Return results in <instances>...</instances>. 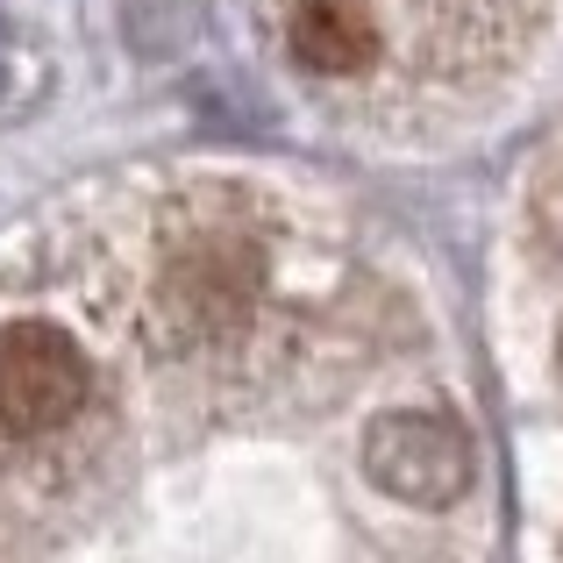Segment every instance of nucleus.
<instances>
[{"label": "nucleus", "instance_id": "obj_1", "mask_svg": "<svg viewBox=\"0 0 563 563\" xmlns=\"http://www.w3.org/2000/svg\"><path fill=\"white\" fill-rule=\"evenodd\" d=\"M264 286V257L243 229L229 221H207V229L179 235L157 264V286L143 300V329H151L157 350L186 357V350H207L250 314Z\"/></svg>", "mask_w": 563, "mask_h": 563}, {"label": "nucleus", "instance_id": "obj_4", "mask_svg": "<svg viewBox=\"0 0 563 563\" xmlns=\"http://www.w3.org/2000/svg\"><path fill=\"white\" fill-rule=\"evenodd\" d=\"M286 43L307 71L321 79H350V71H372L378 57V22L357 0H292L286 8Z\"/></svg>", "mask_w": 563, "mask_h": 563}, {"label": "nucleus", "instance_id": "obj_2", "mask_svg": "<svg viewBox=\"0 0 563 563\" xmlns=\"http://www.w3.org/2000/svg\"><path fill=\"white\" fill-rule=\"evenodd\" d=\"M93 393L79 343L51 321H8L0 329V428L8 435H51Z\"/></svg>", "mask_w": 563, "mask_h": 563}, {"label": "nucleus", "instance_id": "obj_3", "mask_svg": "<svg viewBox=\"0 0 563 563\" xmlns=\"http://www.w3.org/2000/svg\"><path fill=\"white\" fill-rule=\"evenodd\" d=\"M364 471L378 493L407 499V507H450L471 485V435L442 407L378 413L364 435Z\"/></svg>", "mask_w": 563, "mask_h": 563}]
</instances>
